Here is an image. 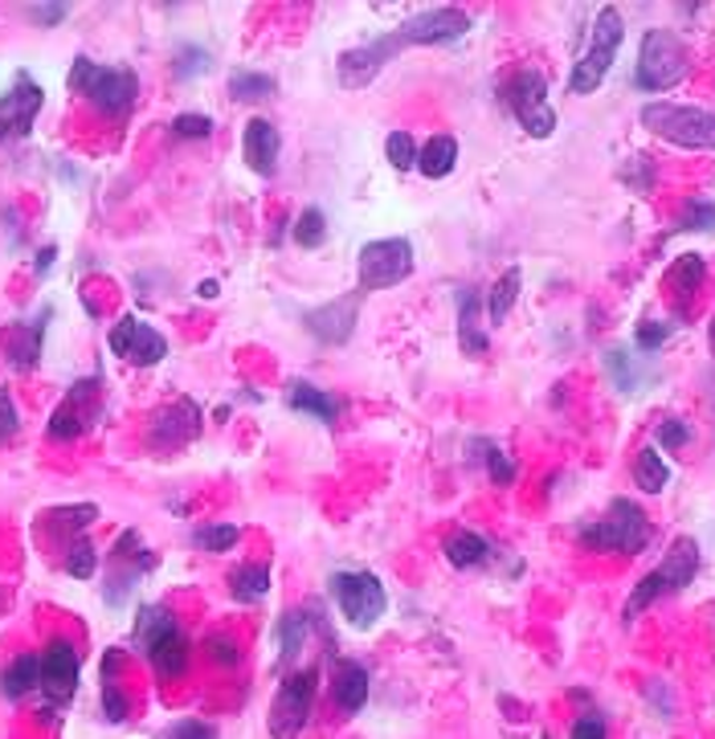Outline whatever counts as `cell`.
<instances>
[{
  "label": "cell",
  "instance_id": "41",
  "mask_svg": "<svg viewBox=\"0 0 715 739\" xmlns=\"http://www.w3.org/2000/svg\"><path fill=\"white\" fill-rule=\"evenodd\" d=\"M209 70V53L197 50V46H185V50L176 53V74L180 78H197Z\"/></svg>",
  "mask_w": 715,
  "mask_h": 739
},
{
  "label": "cell",
  "instance_id": "7",
  "mask_svg": "<svg viewBox=\"0 0 715 739\" xmlns=\"http://www.w3.org/2000/svg\"><path fill=\"white\" fill-rule=\"evenodd\" d=\"M139 646L148 650L151 666H156V675L163 682H172L189 670V638H185V629L176 626V617L156 605V609H143L139 613Z\"/></svg>",
  "mask_w": 715,
  "mask_h": 739
},
{
  "label": "cell",
  "instance_id": "18",
  "mask_svg": "<svg viewBox=\"0 0 715 739\" xmlns=\"http://www.w3.org/2000/svg\"><path fill=\"white\" fill-rule=\"evenodd\" d=\"M356 311H360V299H336L319 307V311L307 314V331L324 343H348L351 331H356Z\"/></svg>",
  "mask_w": 715,
  "mask_h": 739
},
{
  "label": "cell",
  "instance_id": "14",
  "mask_svg": "<svg viewBox=\"0 0 715 739\" xmlns=\"http://www.w3.org/2000/svg\"><path fill=\"white\" fill-rule=\"evenodd\" d=\"M397 33L405 38V46H446V41H458L470 33V13L454 9V4H446V9H426V13H417L414 21H405Z\"/></svg>",
  "mask_w": 715,
  "mask_h": 739
},
{
  "label": "cell",
  "instance_id": "38",
  "mask_svg": "<svg viewBox=\"0 0 715 739\" xmlns=\"http://www.w3.org/2000/svg\"><path fill=\"white\" fill-rule=\"evenodd\" d=\"M385 151H389L393 168H401V172H409V168H417V143L409 131H393L389 139H385Z\"/></svg>",
  "mask_w": 715,
  "mask_h": 739
},
{
  "label": "cell",
  "instance_id": "11",
  "mask_svg": "<svg viewBox=\"0 0 715 739\" xmlns=\"http://www.w3.org/2000/svg\"><path fill=\"white\" fill-rule=\"evenodd\" d=\"M315 682H319L315 666L282 678V687H278L275 702H270V739H295L307 727L315 707Z\"/></svg>",
  "mask_w": 715,
  "mask_h": 739
},
{
  "label": "cell",
  "instance_id": "33",
  "mask_svg": "<svg viewBox=\"0 0 715 739\" xmlns=\"http://www.w3.org/2000/svg\"><path fill=\"white\" fill-rule=\"evenodd\" d=\"M307 629H311V617L299 613V609L282 617V633H278V646H282V662H295V653H299L302 638H307Z\"/></svg>",
  "mask_w": 715,
  "mask_h": 739
},
{
  "label": "cell",
  "instance_id": "32",
  "mask_svg": "<svg viewBox=\"0 0 715 739\" xmlns=\"http://www.w3.org/2000/svg\"><path fill=\"white\" fill-rule=\"evenodd\" d=\"M229 94L238 102H266L275 94V78L254 74V70H238V74L229 78Z\"/></svg>",
  "mask_w": 715,
  "mask_h": 739
},
{
  "label": "cell",
  "instance_id": "34",
  "mask_svg": "<svg viewBox=\"0 0 715 739\" xmlns=\"http://www.w3.org/2000/svg\"><path fill=\"white\" fill-rule=\"evenodd\" d=\"M295 241H299L302 250L324 246L327 241V217L319 213V209H302V217L295 221Z\"/></svg>",
  "mask_w": 715,
  "mask_h": 739
},
{
  "label": "cell",
  "instance_id": "44",
  "mask_svg": "<svg viewBox=\"0 0 715 739\" xmlns=\"http://www.w3.org/2000/svg\"><path fill=\"white\" fill-rule=\"evenodd\" d=\"M666 336H671V327L666 323H654V319L638 323V348L642 351H658L666 343Z\"/></svg>",
  "mask_w": 715,
  "mask_h": 739
},
{
  "label": "cell",
  "instance_id": "1",
  "mask_svg": "<svg viewBox=\"0 0 715 739\" xmlns=\"http://www.w3.org/2000/svg\"><path fill=\"white\" fill-rule=\"evenodd\" d=\"M70 90L82 94L95 111L111 114V119H123L139 99V78L136 70H127V66H99V62H90V58H78V62L70 66Z\"/></svg>",
  "mask_w": 715,
  "mask_h": 739
},
{
  "label": "cell",
  "instance_id": "31",
  "mask_svg": "<svg viewBox=\"0 0 715 739\" xmlns=\"http://www.w3.org/2000/svg\"><path fill=\"white\" fill-rule=\"evenodd\" d=\"M519 282H524V274L519 270H507V274L490 287V302H487V314H490V323H503L507 314H512L515 299H519Z\"/></svg>",
  "mask_w": 715,
  "mask_h": 739
},
{
  "label": "cell",
  "instance_id": "24",
  "mask_svg": "<svg viewBox=\"0 0 715 739\" xmlns=\"http://www.w3.org/2000/svg\"><path fill=\"white\" fill-rule=\"evenodd\" d=\"M454 163H458V139H454V136H434L426 148L417 151V172L429 176V180L450 176Z\"/></svg>",
  "mask_w": 715,
  "mask_h": 739
},
{
  "label": "cell",
  "instance_id": "20",
  "mask_svg": "<svg viewBox=\"0 0 715 739\" xmlns=\"http://www.w3.org/2000/svg\"><path fill=\"white\" fill-rule=\"evenodd\" d=\"M241 151H246L250 172L275 176L278 151H282V136H278V127L270 123V119H250V123H246V136H241Z\"/></svg>",
  "mask_w": 715,
  "mask_h": 739
},
{
  "label": "cell",
  "instance_id": "17",
  "mask_svg": "<svg viewBox=\"0 0 715 739\" xmlns=\"http://www.w3.org/2000/svg\"><path fill=\"white\" fill-rule=\"evenodd\" d=\"M41 102H46V94H41L38 82H29V74L17 78L13 90L0 94V139L29 136L33 123H38Z\"/></svg>",
  "mask_w": 715,
  "mask_h": 739
},
{
  "label": "cell",
  "instance_id": "25",
  "mask_svg": "<svg viewBox=\"0 0 715 739\" xmlns=\"http://www.w3.org/2000/svg\"><path fill=\"white\" fill-rule=\"evenodd\" d=\"M290 409L295 413H307V417H315V421H324V426H331L339 417V401L336 397H327L324 389H315V385H290Z\"/></svg>",
  "mask_w": 715,
  "mask_h": 739
},
{
  "label": "cell",
  "instance_id": "49",
  "mask_svg": "<svg viewBox=\"0 0 715 739\" xmlns=\"http://www.w3.org/2000/svg\"><path fill=\"white\" fill-rule=\"evenodd\" d=\"M712 351H715V327H712Z\"/></svg>",
  "mask_w": 715,
  "mask_h": 739
},
{
  "label": "cell",
  "instance_id": "22",
  "mask_svg": "<svg viewBox=\"0 0 715 739\" xmlns=\"http://www.w3.org/2000/svg\"><path fill=\"white\" fill-rule=\"evenodd\" d=\"M703 278H707V266H703L699 253H683L675 266H671V274H666V287H671V294L678 299V311H687L691 299L699 294Z\"/></svg>",
  "mask_w": 715,
  "mask_h": 739
},
{
  "label": "cell",
  "instance_id": "19",
  "mask_svg": "<svg viewBox=\"0 0 715 739\" xmlns=\"http://www.w3.org/2000/svg\"><path fill=\"white\" fill-rule=\"evenodd\" d=\"M201 433V413H197V405L192 401H176L172 409H163L156 421H151V441L160 446V450H176V446H185Z\"/></svg>",
  "mask_w": 715,
  "mask_h": 739
},
{
  "label": "cell",
  "instance_id": "30",
  "mask_svg": "<svg viewBox=\"0 0 715 739\" xmlns=\"http://www.w3.org/2000/svg\"><path fill=\"white\" fill-rule=\"evenodd\" d=\"M41 336H46V323H21L9 331V360H13V368H33L38 363Z\"/></svg>",
  "mask_w": 715,
  "mask_h": 739
},
{
  "label": "cell",
  "instance_id": "37",
  "mask_svg": "<svg viewBox=\"0 0 715 739\" xmlns=\"http://www.w3.org/2000/svg\"><path fill=\"white\" fill-rule=\"evenodd\" d=\"M683 229H691V233H707V229H715V201H707V197H691V201L683 204Z\"/></svg>",
  "mask_w": 715,
  "mask_h": 739
},
{
  "label": "cell",
  "instance_id": "42",
  "mask_svg": "<svg viewBox=\"0 0 715 739\" xmlns=\"http://www.w3.org/2000/svg\"><path fill=\"white\" fill-rule=\"evenodd\" d=\"M487 470L495 487H512L515 482V462L503 450H495V446H487Z\"/></svg>",
  "mask_w": 715,
  "mask_h": 739
},
{
  "label": "cell",
  "instance_id": "2",
  "mask_svg": "<svg viewBox=\"0 0 715 739\" xmlns=\"http://www.w3.org/2000/svg\"><path fill=\"white\" fill-rule=\"evenodd\" d=\"M651 519L638 502L614 499L609 502V515L605 519H593L577 531V539L589 551H622V556H638L651 543Z\"/></svg>",
  "mask_w": 715,
  "mask_h": 739
},
{
  "label": "cell",
  "instance_id": "48",
  "mask_svg": "<svg viewBox=\"0 0 715 739\" xmlns=\"http://www.w3.org/2000/svg\"><path fill=\"white\" fill-rule=\"evenodd\" d=\"M209 653H213V662H221V666L238 662V650H234V641L229 638H209Z\"/></svg>",
  "mask_w": 715,
  "mask_h": 739
},
{
  "label": "cell",
  "instance_id": "4",
  "mask_svg": "<svg viewBox=\"0 0 715 739\" xmlns=\"http://www.w3.org/2000/svg\"><path fill=\"white\" fill-rule=\"evenodd\" d=\"M642 127L675 148L715 151V111L687 107V102H646L642 107Z\"/></svg>",
  "mask_w": 715,
  "mask_h": 739
},
{
  "label": "cell",
  "instance_id": "27",
  "mask_svg": "<svg viewBox=\"0 0 715 739\" xmlns=\"http://www.w3.org/2000/svg\"><path fill=\"white\" fill-rule=\"evenodd\" d=\"M446 560H450L454 568H478L490 560V543L478 531H454L450 539H446Z\"/></svg>",
  "mask_w": 715,
  "mask_h": 739
},
{
  "label": "cell",
  "instance_id": "45",
  "mask_svg": "<svg viewBox=\"0 0 715 739\" xmlns=\"http://www.w3.org/2000/svg\"><path fill=\"white\" fill-rule=\"evenodd\" d=\"M568 739H605V719L602 715H580Z\"/></svg>",
  "mask_w": 715,
  "mask_h": 739
},
{
  "label": "cell",
  "instance_id": "15",
  "mask_svg": "<svg viewBox=\"0 0 715 739\" xmlns=\"http://www.w3.org/2000/svg\"><path fill=\"white\" fill-rule=\"evenodd\" d=\"M95 417H99V380H78L75 389L66 392V401L53 409L50 433L58 441H75L87 433Z\"/></svg>",
  "mask_w": 715,
  "mask_h": 739
},
{
  "label": "cell",
  "instance_id": "35",
  "mask_svg": "<svg viewBox=\"0 0 715 739\" xmlns=\"http://www.w3.org/2000/svg\"><path fill=\"white\" fill-rule=\"evenodd\" d=\"M99 568V551L90 548L87 539H70V556H66V572L78 580H90Z\"/></svg>",
  "mask_w": 715,
  "mask_h": 739
},
{
  "label": "cell",
  "instance_id": "5",
  "mask_svg": "<svg viewBox=\"0 0 715 739\" xmlns=\"http://www.w3.org/2000/svg\"><path fill=\"white\" fill-rule=\"evenodd\" d=\"M691 70V53L687 41L678 38L675 29H651L642 38L638 66H634V82L651 94H663V90L678 87Z\"/></svg>",
  "mask_w": 715,
  "mask_h": 739
},
{
  "label": "cell",
  "instance_id": "9",
  "mask_svg": "<svg viewBox=\"0 0 715 739\" xmlns=\"http://www.w3.org/2000/svg\"><path fill=\"white\" fill-rule=\"evenodd\" d=\"M409 274H414V246H409V238L368 241L360 250V294L401 287Z\"/></svg>",
  "mask_w": 715,
  "mask_h": 739
},
{
  "label": "cell",
  "instance_id": "16",
  "mask_svg": "<svg viewBox=\"0 0 715 739\" xmlns=\"http://www.w3.org/2000/svg\"><path fill=\"white\" fill-rule=\"evenodd\" d=\"M78 670H82V658H78L75 641L53 638L50 646L41 650V690H46L53 702H70V699H75Z\"/></svg>",
  "mask_w": 715,
  "mask_h": 739
},
{
  "label": "cell",
  "instance_id": "47",
  "mask_svg": "<svg viewBox=\"0 0 715 739\" xmlns=\"http://www.w3.org/2000/svg\"><path fill=\"white\" fill-rule=\"evenodd\" d=\"M17 433V409H13V397L9 392H0V441Z\"/></svg>",
  "mask_w": 715,
  "mask_h": 739
},
{
  "label": "cell",
  "instance_id": "10",
  "mask_svg": "<svg viewBox=\"0 0 715 739\" xmlns=\"http://www.w3.org/2000/svg\"><path fill=\"white\" fill-rule=\"evenodd\" d=\"M331 597H336L344 621L356 629L377 626V617L385 613V605H389L385 585H380V577H373V572H336V577H331Z\"/></svg>",
  "mask_w": 715,
  "mask_h": 739
},
{
  "label": "cell",
  "instance_id": "21",
  "mask_svg": "<svg viewBox=\"0 0 715 739\" xmlns=\"http://www.w3.org/2000/svg\"><path fill=\"white\" fill-rule=\"evenodd\" d=\"M331 699L344 715H356L365 711L368 702V670L360 662H351V658H339L336 662V675H331Z\"/></svg>",
  "mask_w": 715,
  "mask_h": 739
},
{
  "label": "cell",
  "instance_id": "26",
  "mask_svg": "<svg viewBox=\"0 0 715 739\" xmlns=\"http://www.w3.org/2000/svg\"><path fill=\"white\" fill-rule=\"evenodd\" d=\"M458 339H463L466 356H483V351H487V336H483V327H478L475 290H458Z\"/></svg>",
  "mask_w": 715,
  "mask_h": 739
},
{
  "label": "cell",
  "instance_id": "23",
  "mask_svg": "<svg viewBox=\"0 0 715 739\" xmlns=\"http://www.w3.org/2000/svg\"><path fill=\"white\" fill-rule=\"evenodd\" d=\"M41 687V653H21L13 662L4 666V675H0V690L9 695V699H26L29 690Z\"/></svg>",
  "mask_w": 715,
  "mask_h": 739
},
{
  "label": "cell",
  "instance_id": "12",
  "mask_svg": "<svg viewBox=\"0 0 715 739\" xmlns=\"http://www.w3.org/2000/svg\"><path fill=\"white\" fill-rule=\"evenodd\" d=\"M405 50V38L401 33H385V38L377 41H368V46H356V50H348L344 58H339V87H348V90H360L368 87L373 78L385 70V66L397 58V53Z\"/></svg>",
  "mask_w": 715,
  "mask_h": 739
},
{
  "label": "cell",
  "instance_id": "13",
  "mask_svg": "<svg viewBox=\"0 0 715 739\" xmlns=\"http://www.w3.org/2000/svg\"><path fill=\"white\" fill-rule=\"evenodd\" d=\"M107 343H111L115 356H123L127 363H139V368H151V363H160L163 356H168V339L151 323L136 319V314H123V319L111 327Z\"/></svg>",
  "mask_w": 715,
  "mask_h": 739
},
{
  "label": "cell",
  "instance_id": "6",
  "mask_svg": "<svg viewBox=\"0 0 715 739\" xmlns=\"http://www.w3.org/2000/svg\"><path fill=\"white\" fill-rule=\"evenodd\" d=\"M695 572H699V543H695V539H675L671 551L663 556V565L654 568V572H646V577L638 580V589L629 592L626 621H634L642 609H651L654 601H663L671 592L687 589L691 580H695Z\"/></svg>",
  "mask_w": 715,
  "mask_h": 739
},
{
  "label": "cell",
  "instance_id": "28",
  "mask_svg": "<svg viewBox=\"0 0 715 739\" xmlns=\"http://www.w3.org/2000/svg\"><path fill=\"white\" fill-rule=\"evenodd\" d=\"M634 482H638L646 495H658L671 482V466L663 462L658 446H642L638 458H634Z\"/></svg>",
  "mask_w": 715,
  "mask_h": 739
},
{
  "label": "cell",
  "instance_id": "40",
  "mask_svg": "<svg viewBox=\"0 0 715 739\" xmlns=\"http://www.w3.org/2000/svg\"><path fill=\"white\" fill-rule=\"evenodd\" d=\"M687 441H691V426H687V421L666 417L663 426H658V446H663V450H683Z\"/></svg>",
  "mask_w": 715,
  "mask_h": 739
},
{
  "label": "cell",
  "instance_id": "8",
  "mask_svg": "<svg viewBox=\"0 0 715 739\" xmlns=\"http://www.w3.org/2000/svg\"><path fill=\"white\" fill-rule=\"evenodd\" d=\"M503 102L512 107V114L532 139H548L556 131V111L553 102H548V78L540 70L512 74V82L503 87Z\"/></svg>",
  "mask_w": 715,
  "mask_h": 739
},
{
  "label": "cell",
  "instance_id": "36",
  "mask_svg": "<svg viewBox=\"0 0 715 739\" xmlns=\"http://www.w3.org/2000/svg\"><path fill=\"white\" fill-rule=\"evenodd\" d=\"M192 539H197V548L201 551H229L241 539V531L234 523H209V527H201Z\"/></svg>",
  "mask_w": 715,
  "mask_h": 739
},
{
  "label": "cell",
  "instance_id": "3",
  "mask_svg": "<svg viewBox=\"0 0 715 739\" xmlns=\"http://www.w3.org/2000/svg\"><path fill=\"white\" fill-rule=\"evenodd\" d=\"M622 41H626L622 9H614V4L597 9V21H593V29H589V50L580 53L577 66H573L568 90H573V94H593V90L602 87L605 74H609V66H614V58H617V50H622Z\"/></svg>",
  "mask_w": 715,
  "mask_h": 739
},
{
  "label": "cell",
  "instance_id": "29",
  "mask_svg": "<svg viewBox=\"0 0 715 739\" xmlns=\"http://www.w3.org/2000/svg\"><path fill=\"white\" fill-rule=\"evenodd\" d=\"M229 592H234V601H241V605L262 601L266 592H270V568L266 565H241L238 572L229 577Z\"/></svg>",
  "mask_w": 715,
  "mask_h": 739
},
{
  "label": "cell",
  "instance_id": "39",
  "mask_svg": "<svg viewBox=\"0 0 715 739\" xmlns=\"http://www.w3.org/2000/svg\"><path fill=\"white\" fill-rule=\"evenodd\" d=\"M160 739H217V727L205 719H176Z\"/></svg>",
  "mask_w": 715,
  "mask_h": 739
},
{
  "label": "cell",
  "instance_id": "46",
  "mask_svg": "<svg viewBox=\"0 0 715 739\" xmlns=\"http://www.w3.org/2000/svg\"><path fill=\"white\" fill-rule=\"evenodd\" d=\"M66 13H70L66 4H33V9H29V17H33L38 26H58Z\"/></svg>",
  "mask_w": 715,
  "mask_h": 739
},
{
  "label": "cell",
  "instance_id": "43",
  "mask_svg": "<svg viewBox=\"0 0 715 739\" xmlns=\"http://www.w3.org/2000/svg\"><path fill=\"white\" fill-rule=\"evenodd\" d=\"M172 131L185 139H205L209 131H213V119H209V114H176Z\"/></svg>",
  "mask_w": 715,
  "mask_h": 739
}]
</instances>
